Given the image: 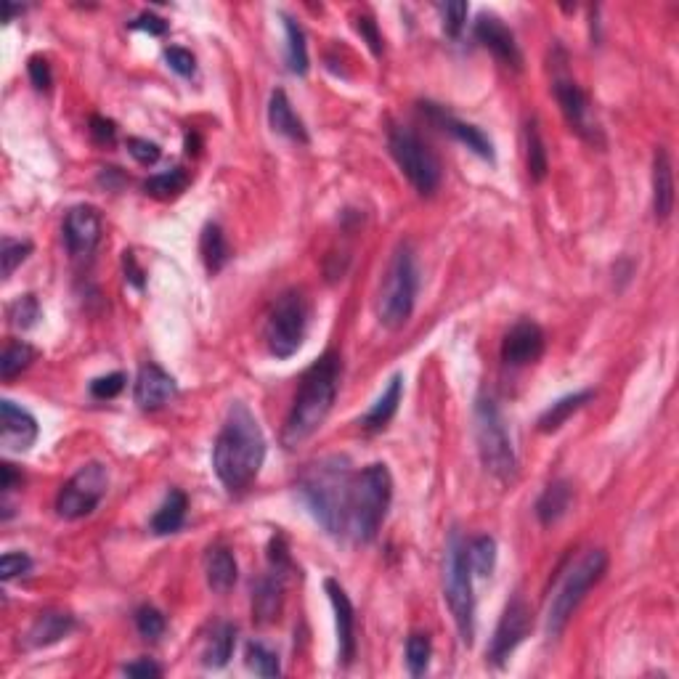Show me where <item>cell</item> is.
Listing matches in <instances>:
<instances>
[{
	"label": "cell",
	"instance_id": "6da1fadb",
	"mask_svg": "<svg viewBox=\"0 0 679 679\" xmlns=\"http://www.w3.org/2000/svg\"><path fill=\"white\" fill-rule=\"evenodd\" d=\"M266 462V435L245 401H234L213 446V470L231 496L245 494Z\"/></svg>",
	"mask_w": 679,
	"mask_h": 679
},
{
	"label": "cell",
	"instance_id": "7a4b0ae2",
	"mask_svg": "<svg viewBox=\"0 0 679 679\" xmlns=\"http://www.w3.org/2000/svg\"><path fill=\"white\" fill-rule=\"evenodd\" d=\"M353 483H356V475L351 470V459L340 457V454L316 459L300 475V496H303V502L311 510L313 520L329 536L348 534Z\"/></svg>",
	"mask_w": 679,
	"mask_h": 679
},
{
	"label": "cell",
	"instance_id": "3957f363",
	"mask_svg": "<svg viewBox=\"0 0 679 679\" xmlns=\"http://www.w3.org/2000/svg\"><path fill=\"white\" fill-rule=\"evenodd\" d=\"M340 374H343V364L335 351H327L306 369L282 430V443L287 449H295L308 441L324 425L327 414L335 406Z\"/></svg>",
	"mask_w": 679,
	"mask_h": 679
},
{
	"label": "cell",
	"instance_id": "277c9868",
	"mask_svg": "<svg viewBox=\"0 0 679 679\" xmlns=\"http://www.w3.org/2000/svg\"><path fill=\"white\" fill-rule=\"evenodd\" d=\"M443 597L449 603L462 645L473 648L475 642V595H473V571L467 563V544L459 534V528H451L443 557Z\"/></svg>",
	"mask_w": 679,
	"mask_h": 679
},
{
	"label": "cell",
	"instance_id": "5b68a950",
	"mask_svg": "<svg viewBox=\"0 0 679 679\" xmlns=\"http://www.w3.org/2000/svg\"><path fill=\"white\" fill-rule=\"evenodd\" d=\"M417 292H420V268H417L412 245L404 242L393 252L385 279H382L380 300H377V316H380L382 327H404L406 321L412 319Z\"/></svg>",
	"mask_w": 679,
	"mask_h": 679
},
{
	"label": "cell",
	"instance_id": "8992f818",
	"mask_svg": "<svg viewBox=\"0 0 679 679\" xmlns=\"http://www.w3.org/2000/svg\"><path fill=\"white\" fill-rule=\"evenodd\" d=\"M390 499H393V478L388 465L374 462L356 475L351 502V526L348 534L361 544H369L380 534L382 520L388 515Z\"/></svg>",
	"mask_w": 679,
	"mask_h": 679
},
{
	"label": "cell",
	"instance_id": "52a82bcc",
	"mask_svg": "<svg viewBox=\"0 0 679 679\" xmlns=\"http://www.w3.org/2000/svg\"><path fill=\"white\" fill-rule=\"evenodd\" d=\"M475 443L481 454L483 467L499 481H512L518 473V457L512 449L510 433L504 425V417L491 396H481L475 401Z\"/></svg>",
	"mask_w": 679,
	"mask_h": 679
},
{
	"label": "cell",
	"instance_id": "ba28073f",
	"mask_svg": "<svg viewBox=\"0 0 679 679\" xmlns=\"http://www.w3.org/2000/svg\"><path fill=\"white\" fill-rule=\"evenodd\" d=\"M605 571H608V552L589 550L579 563L573 565L571 571L565 573V579L560 581V587L552 595L550 611H547V634L550 637H560L563 634L573 611L579 608L589 589L603 579Z\"/></svg>",
	"mask_w": 679,
	"mask_h": 679
},
{
	"label": "cell",
	"instance_id": "9c48e42d",
	"mask_svg": "<svg viewBox=\"0 0 679 679\" xmlns=\"http://www.w3.org/2000/svg\"><path fill=\"white\" fill-rule=\"evenodd\" d=\"M308 300L303 292L287 290L276 298L266 319V345L276 359H290L300 351L308 329Z\"/></svg>",
	"mask_w": 679,
	"mask_h": 679
},
{
	"label": "cell",
	"instance_id": "30bf717a",
	"mask_svg": "<svg viewBox=\"0 0 679 679\" xmlns=\"http://www.w3.org/2000/svg\"><path fill=\"white\" fill-rule=\"evenodd\" d=\"M388 146L401 173L422 197H428L441 186V162L414 130L393 125L388 133Z\"/></svg>",
	"mask_w": 679,
	"mask_h": 679
},
{
	"label": "cell",
	"instance_id": "8fae6325",
	"mask_svg": "<svg viewBox=\"0 0 679 679\" xmlns=\"http://www.w3.org/2000/svg\"><path fill=\"white\" fill-rule=\"evenodd\" d=\"M109 486L107 467L99 462L80 467L72 478L62 486L59 496H56V512L64 520H80L85 515H91L99 502L104 499Z\"/></svg>",
	"mask_w": 679,
	"mask_h": 679
},
{
	"label": "cell",
	"instance_id": "7c38bea8",
	"mask_svg": "<svg viewBox=\"0 0 679 679\" xmlns=\"http://www.w3.org/2000/svg\"><path fill=\"white\" fill-rule=\"evenodd\" d=\"M552 91H555L560 112H563L565 123L571 125L573 133H579V136L584 138V141H589V144L603 146V128L597 123L587 93L581 91L579 85H576V80H571V77L560 72V75H555Z\"/></svg>",
	"mask_w": 679,
	"mask_h": 679
},
{
	"label": "cell",
	"instance_id": "4fadbf2b",
	"mask_svg": "<svg viewBox=\"0 0 679 679\" xmlns=\"http://www.w3.org/2000/svg\"><path fill=\"white\" fill-rule=\"evenodd\" d=\"M534 629V613L526 605L523 597H512L507 608H504L499 624H496V632L491 637V648H489V658L494 666H504L507 658L515 653L520 642L526 640L528 634Z\"/></svg>",
	"mask_w": 679,
	"mask_h": 679
},
{
	"label": "cell",
	"instance_id": "5bb4252c",
	"mask_svg": "<svg viewBox=\"0 0 679 679\" xmlns=\"http://www.w3.org/2000/svg\"><path fill=\"white\" fill-rule=\"evenodd\" d=\"M101 213L91 205L72 207L64 218V245L72 258H88L101 242Z\"/></svg>",
	"mask_w": 679,
	"mask_h": 679
},
{
	"label": "cell",
	"instance_id": "9a60e30c",
	"mask_svg": "<svg viewBox=\"0 0 679 679\" xmlns=\"http://www.w3.org/2000/svg\"><path fill=\"white\" fill-rule=\"evenodd\" d=\"M420 107H422V115H428L430 120H433V123L443 130V133H449V136L457 138L459 144L467 146V149H470L473 154H478L481 160H489V162L496 160L491 138L486 136L478 125L465 123V120H457L451 112H446V109L433 104V101H422Z\"/></svg>",
	"mask_w": 679,
	"mask_h": 679
},
{
	"label": "cell",
	"instance_id": "2e32d148",
	"mask_svg": "<svg viewBox=\"0 0 679 679\" xmlns=\"http://www.w3.org/2000/svg\"><path fill=\"white\" fill-rule=\"evenodd\" d=\"M38 435V420L27 409L8 401V398L0 401V443H3V449L24 454L35 446Z\"/></svg>",
	"mask_w": 679,
	"mask_h": 679
},
{
	"label": "cell",
	"instance_id": "e0dca14e",
	"mask_svg": "<svg viewBox=\"0 0 679 679\" xmlns=\"http://www.w3.org/2000/svg\"><path fill=\"white\" fill-rule=\"evenodd\" d=\"M544 345H547V337H544V329L536 324V321H518L515 327L504 335L502 340V359L504 364L510 367H526V364H534V361L542 359Z\"/></svg>",
	"mask_w": 679,
	"mask_h": 679
},
{
	"label": "cell",
	"instance_id": "ac0fdd59",
	"mask_svg": "<svg viewBox=\"0 0 679 679\" xmlns=\"http://www.w3.org/2000/svg\"><path fill=\"white\" fill-rule=\"evenodd\" d=\"M178 393V382L173 374H168L160 364H144L136 374V385H133V398L144 412H154L170 401Z\"/></svg>",
	"mask_w": 679,
	"mask_h": 679
},
{
	"label": "cell",
	"instance_id": "d6986e66",
	"mask_svg": "<svg viewBox=\"0 0 679 679\" xmlns=\"http://www.w3.org/2000/svg\"><path fill=\"white\" fill-rule=\"evenodd\" d=\"M473 32H475V40H478L481 46L489 48L491 54H494L499 62H504L512 69H520L523 56H520L518 43H515V35H512L510 27H507L499 16L481 14L478 16V22H475Z\"/></svg>",
	"mask_w": 679,
	"mask_h": 679
},
{
	"label": "cell",
	"instance_id": "ffe728a7",
	"mask_svg": "<svg viewBox=\"0 0 679 679\" xmlns=\"http://www.w3.org/2000/svg\"><path fill=\"white\" fill-rule=\"evenodd\" d=\"M329 603L335 611V626H337V645H340V664L351 666L353 656H356V611L348 592H345L335 579L324 581Z\"/></svg>",
	"mask_w": 679,
	"mask_h": 679
},
{
	"label": "cell",
	"instance_id": "44dd1931",
	"mask_svg": "<svg viewBox=\"0 0 679 679\" xmlns=\"http://www.w3.org/2000/svg\"><path fill=\"white\" fill-rule=\"evenodd\" d=\"M77 626L75 616L67 611H43L32 626L24 634V648L38 650V648H48L54 642L64 640L67 634H72V629Z\"/></svg>",
	"mask_w": 679,
	"mask_h": 679
},
{
	"label": "cell",
	"instance_id": "7402d4cb",
	"mask_svg": "<svg viewBox=\"0 0 679 679\" xmlns=\"http://www.w3.org/2000/svg\"><path fill=\"white\" fill-rule=\"evenodd\" d=\"M674 210V168L672 157L664 146H658L653 154V213L656 221H669Z\"/></svg>",
	"mask_w": 679,
	"mask_h": 679
},
{
	"label": "cell",
	"instance_id": "603a6c76",
	"mask_svg": "<svg viewBox=\"0 0 679 679\" xmlns=\"http://www.w3.org/2000/svg\"><path fill=\"white\" fill-rule=\"evenodd\" d=\"M284 579L287 576L271 571L255 584V592H252V618L258 624H271L282 613Z\"/></svg>",
	"mask_w": 679,
	"mask_h": 679
},
{
	"label": "cell",
	"instance_id": "cb8c5ba5",
	"mask_svg": "<svg viewBox=\"0 0 679 679\" xmlns=\"http://www.w3.org/2000/svg\"><path fill=\"white\" fill-rule=\"evenodd\" d=\"M268 125L279 136L290 138V141H298V144H308L311 136H308L306 125L298 117V112L292 109L290 99L284 91H274L271 99H268Z\"/></svg>",
	"mask_w": 679,
	"mask_h": 679
},
{
	"label": "cell",
	"instance_id": "d4e9b609",
	"mask_svg": "<svg viewBox=\"0 0 679 679\" xmlns=\"http://www.w3.org/2000/svg\"><path fill=\"white\" fill-rule=\"evenodd\" d=\"M239 568H237V557L229 547L223 544H215L210 547L205 555V579L207 587L218 592V595H226L234 584H237Z\"/></svg>",
	"mask_w": 679,
	"mask_h": 679
},
{
	"label": "cell",
	"instance_id": "484cf974",
	"mask_svg": "<svg viewBox=\"0 0 679 679\" xmlns=\"http://www.w3.org/2000/svg\"><path fill=\"white\" fill-rule=\"evenodd\" d=\"M401 396H404V377L401 374H393L388 382V388L382 390V396L374 401V406L364 414V420L359 422L361 428L367 433H380V430L388 428V422L396 417L398 404H401Z\"/></svg>",
	"mask_w": 679,
	"mask_h": 679
},
{
	"label": "cell",
	"instance_id": "4316f807",
	"mask_svg": "<svg viewBox=\"0 0 679 679\" xmlns=\"http://www.w3.org/2000/svg\"><path fill=\"white\" fill-rule=\"evenodd\" d=\"M571 502H573V486H571V483L565 481V478H560V481H552L550 486L542 491L539 502H536V518H539V523H542V526H552V523H557V520L568 515V510H571Z\"/></svg>",
	"mask_w": 679,
	"mask_h": 679
},
{
	"label": "cell",
	"instance_id": "83f0119b",
	"mask_svg": "<svg viewBox=\"0 0 679 679\" xmlns=\"http://www.w3.org/2000/svg\"><path fill=\"white\" fill-rule=\"evenodd\" d=\"M592 398H595V390H576V393H568V396L557 398L555 404H550L544 409L536 425H539L542 433H555V430L563 428L565 422L571 420L579 409H584Z\"/></svg>",
	"mask_w": 679,
	"mask_h": 679
},
{
	"label": "cell",
	"instance_id": "f1b7e54d",
	"mask_svg": "<svg viewBox=\"0 0 679 679\" xmlns=\"http://www.w3.org/2000/svg\"><path fill=\"white\" fill-rule=\"evenodd\" d=\"M186 510H189V499L181 489H170V494L162 499V504L157 507L152 518V534L168 536L176 534L178 528L184 526Z\"/></svg>",
	"mask_w": 679,
	"mask_h": 679
},
{
	"label": "cell",
	"instance_id": "f546056e",
	"mask_svg": "<svg viewBox=\"0 0 679 679\" xmlns=\"http://www.w3.org/2000/svg\"><path fill=\"white\" fill-rule=\"evenodd\" d=\"M234 645H237V626L218 624L213 634L207 637L205 650H202V664L207 669H223L234 656Z\"/></svg>",
	"mask_w": 679,
	"mask_h": 679
},
{
	"label": "cell",
	"instance_id": "4dcf8cb0",
	"mask_svg": "<svg viewBox=\"0 0 679 679\" xmlns=\"http://www.w3.org/2000/svg\"><path fill=\"white\" fill-rule=\"evenodd\" d=\"M199 255L205 260V268L210 274H218L231 260V247L226 242V234L218 223H207L199 237Z\"/></svg>",
	"mask_w": 679,
	"mask_h": 679
},
{
	"label": "cell",
	"instance_id": "1f68e13d",
	"mask_svg": "<svg viewBox=\"0 0 679 679\" xmlns=\"http://www.w3.org/2000/svg\"><path fill=\"white\" fill-rule=\"evenodd\" d=\"M523 141H526V165L528 176L536 184H542L547 178V170H550V160H547V149H544L542 133H539V125L536 120H528L526 128H523Z\"/></svg>",
	"mask_w": 679,
	"mask_h": 679
},
{
	"label": "cell",
	"instance_id": "d6a6232c",
	"mask_svg": "<svg viewBox=\"0 0 679 679\" xmlns=\"http://www.w3.org/2000/svg\"><path fill=\"white\" fill-rule=\"evenodd\" d=\"M284 35H287V69L292 75H306L308 72V46H306V32L295 19L282 16Z\"/></svg>",
	"mask_w": 679,
	"mask_h": 679
},
{
	"label": "cell",
	"instance_id": "836d02e7",
	"mask_svg": "<svg viewBox=\"0 0 679 679\" xmlns=\"http://www.w3.org/2000/svg\"><path fill=\"white\" fill-rule=\"evenodd\" d=\"M191 184L189 173L184 168L165 170V173H157V176L146 178L144 191L154 199H173L178 197L181 191H186V186Z\"/></svg>",
	"mask_w": 679,
	"mask_h": 679
},
{
	"label": "cell",
	"instance_id": "e575fe53",
	"mask_svg": "<svg viewBox=\"0 0 679 679\" xmlns=\"http://www.w3.org/2000/svg\"><path fill=\"white\" fill-rule=\"evenodd\" d=\"M467 563H470V571H473L475 576H481V579L491 576L496 568L494 536H489V534L475 536L473 542L467 544Z\"/></svg>",
	"mask_w": 679,
	"mask_h": 679
},
{
	"label": "cell",
	"instance_id": "d590c367",
	"mask_svg": "<svg viewBox=\"0 0 679 679\" xmlns=\"http://www.w3.org/2000/svg\"><path fill=\"white\" fill-rule=\"evenodd\" d=\"M35 359H38V351L30 343H24V340L8 343L3 356H0V377L6 382L14 380L16 374H22Z\"/></svg>",
	"mask_w": 679,
	"mask_h": 679
},
{
	"label": "cell",
	"instance_id": "8d00e7d4",
	"mask_svg": "<svg viewBox=\"0 0 679 679\" xmlns=\"http://www.w3.org/2000/svg\"><path fill=\"white\" fill-rule=\"evenodd\" d=\"M430 656H433V645H430L428 634H409V640H406V669H409L412 677H422L428 672Z\"/></svg>",
	"mask_w": 679,
	"mask_h": 679
},
{
	"label": "cell",
	"instance_id": "74e56055",
	"mask_svg": "<svg viewBox=\"0 0 679 679\" xmlns=\"http://www.w3.org/2000/svg\"><path fill=\"white\" fill-rule=\"evenodd\" d=\"M247 666H250L252 672L258 674V677H279L282 674V666H279V656H276L274 650H268L263 642H247Z\"/></svg>",
	"mask_w": 679,
	"mask_h": 679
},
{
	"label": "cell",
	"instance_id": "f35d334b",
	"mask_svg": "<svg viewBox=\"0 0 679 679\" xmlns=\"http://www.w3.org/2000/svg\"><path fill=\"white\" fill-rule=\"evenodd\" d=\"M32 252V242H27V239H11L6 237L3 239V245H0V260H3V279H11L14 276V271L19 266H22L24 260L30 258Z\"/></svg>",
	"mask_w": 679,
	"mask_h": 679
},
{
	"label": "cell",
	"instance_id": "ab89813d",
	"mask_svg": "<svg viewBox=\"0 0 679 679\" xmlns=\"http://www.w3.org/2000/svg\"><path fill=\"white\" fill-rule=\"evenodd\" d=\"M8 319L16 329H30L38 324L40 319V303L35 295H22L8 306Z\"/></svg>",
	"mask_w": 679,
	"mask_h": 679
},
{
	"label": "cell",
	"instance_id": "60d3db41",
	"mask_svg": "<svg viewBox=\"0 0 679 679\" xmlns=\"http://www.w3.org/2000/svg\"><path fill=\"white\" fill-rule=\"evenodd\" d=\"M165 616L154 605H141L136 611V629L144 640H160L165 634Z\"/></svg>",
	"mask_w": 679,
	"mask_h": 679
},
{
	"label": "cell",
	"instance_id": "b9f144b4",
	"mask_svg": "<svg viewBox=\"0 0 679 679\" xmlns=\"http://www.w3.org/2000/svg\"><path fill=\"white\" fill-rule=\"evenodd\" d=\"M467 11H470V6L462 3V0H454V3H441V6H438V14H441V22H443V32H446L449 38H459V35H462L465 22H467Z\"/></svg>",
	"mask_w": 679,
	"mask_h": 679
},
{
	"label": "cell",
	"instance_id": "7bdbcfd3",
	"mask_svg": "<svg viewBox=\"0 0 679 679\" xmlns=\"http://www.w3.org/2000/svg\"><path fill=\"white\" fill-rule=\"evenodd\" d=\"M32 571V557L27 552H6L0 560V579L11 581Z\"/></svg>",
	"mask_w": 679,
	"mask_h": 679
},
{
	"label": "cell",
	"instance_id": "ee69618b",
	"mask_svg": "<svg viewBox=\"0 0 679 679\" xmlns=\"http://www.w3.org/2000/svg\"><path fill=\"white\" fill-rule=\"evenodd\" d=\"M125 388V374L123 372H112L107 377H96L91 382V396L99 398V401H109V398L120 396Z\"/></svg>",
	"mask_w": 679,
	"mask_h": 679
},
{
	"label": "cell",
	"instance_id": "f6af8a7d",
	"mask_svg": "<svg viewBox=\"0 0 679 679\" xmlns=\"http://www.w3.org/2000/svg\"><path fill=\"white\" fill-rule=\"evenodd\" d=\"M128 154L133 157V160L138 162V165H154V162L160 160V146L154 144V141H149V138H138V136H130L128 138Z\"/></svg>",
	"mask_w": 679,
	"mask_h": 679
},
{
	"label": "cell",
	"instance_id": "bcb514c9",
	"mask_svg": "<svg viewBox=\"0 0 679 679\" xmlns=\"http://www.w3.org/2000/svg\"><path fill=\"white\" fill-rule=\"evenodd\" d=\"M165 62H168V67L173 69V72H178L181 77H191L197 72V59H194V54L186 51V48L170 46L168 51H165Z\"/></svg>",
	"mask_w": 679,
	"mask_h": 679
},
{
	"label": "cell",
	"instance_id": "7dc6e473",
	"mask_svg": "<svg viewBox=\"0 0 679 679\" xmlns=\"http://www.w3.org/2000/svg\"><path fill=\"white\" fill-rule=\"evenodd\" d=\"M27 72H30L32 85H35L38 91H48V88H51V83H54V75H51V64H48L46 56H32L30 62H27Z\"/></svg>",
	"mask_w": 679,
	"mask_h": 679
},
{
	"label": "cell",
	"instance_id": "c3c4849f",
	"mask_svg": "<svg viewBox=\"0 0 679 679\" xmlns=\"http://www.w3.org/2000/svg\"><path fill=\"white\" fill-rule=\"evenodd\" d=\"M356 30L361 32V38L367 40L369 48H372L374 56L382 54V38H380V30H377V22H374L372 16L364 14L356 19Z\"/></svg>",
	"mask_w": 679,
	"mask_h": 679
},
{
	"label": "cell",
	"instance_id": "681fc988",
	"mask_svg": "<svg viewBox=\"0 0 679 679\" xmlns=\"http://www.w3.org/2000/svg\"><path fill=\"white\" fill-rule=\"evenodd\" d=\"M130 30H144L149 32V35H165V32H168V22H165L162 16L152 14V11H144V14L136 16V19L130 22Z\"/></svg>",
	"mask_w": 679,
	"mask_h": 679
},
{
	"label": "cell",
	"instance_id": "f907efd6",
	"mask_svg": "<svg viewBox=\"0 0 679 679\" xmlns=\"http://www.w3.org/2000/svg\"><path fill=\"white\" fill-rule=\"evenodd\" d=\"M91 133H93V138L99 141V144H112V141H115V136H117V128H115V123H112V120L96 115L91 120Z\"/></svg>",
	"mask_w": 679,
	"mask_h": 679
},
{
	"label": "cell",
	"instance_id": "816d5d0a",
	"mask_svg": "<svg viewBox=\"0 0 679 679\" xmlns=\"http://www.w3.org/2000/svg\"><path fill=\"white\" fill-rule=\"evenodd\" d=\"M128 677H162V666H157L149 658H141V661H133L123 669Z\"/></svg>",
	"mask_w": 679,
	"mask_h": 679
},
{
	"label": "cell",
	"instance_id": "f5cc1de1",
	"mask_svg": "<svg viewBox=\"0 0 679 679\" xmlns=\"http://www.w3.org/2000/svg\"><path fill=\"white\" fill-rule=\"evenodd\" d=\"M123 263H125V274H128V282L136 284L138 290H144V271L138 268L136 255H133V252H125Z\"/></svg>",
	"mask_w": 679,
	"mask_h": 679
},
{
	"label": "cell",
	"instance_id": "db71d44e",
	"mask_svg": "<svg viewBox=\"0 0 679 679\" xmlns=\"http://www.w3.org/2000/svg\"><path fill=\"white\" fill-rule=\"evenodd\" d=\"M0 489H3V494H8V491H14V483L19 481V475H16V470H14V465H8V462H3L0 465Z\"/></svg>",
	"mask_w": 679,
	"mask_h": 679
},
{
	"label": "cell",
	"instance_id": "11a10c76",
	"mask_svg": "<svg viewBox=\"0 0 679 679\" xmlns=\"http://www.w3.org/2000/svg\"><path fill=\"white\" fill-rule=\"evenodd\" d=\"M22 11H24L22 6H14V3H8L6 0V3H3V22H11V19H14L16 14H22Z\"/></svg>",
	"mask_w": 679,
	"mask_h": 679
}]
</instances>
